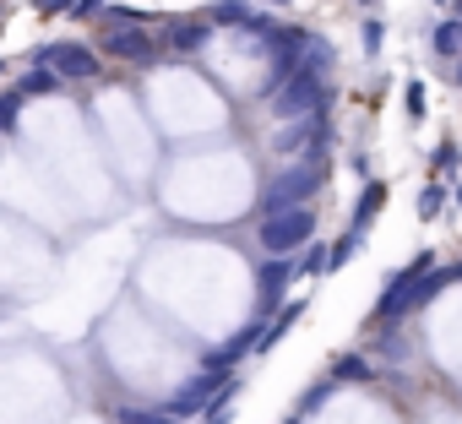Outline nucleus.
<instances>
[{"instance_id": "1", "label": "nucleus", "mask_w": 462, "mask_h": 424, "mask_svg": "<svg viewBox=\"0 0 462 424\" xmlns=\"http://www.w3.org/2000/svg\"><path fill=\"white\" fill-rule=\"evenodd\" d=\"M332 163H327V147H310L300 158H289V169H278L262 190V218H273V212H289V207H305L310 196H321Z\"/></svg>"}, {"instance_id": "2", "label": "nucleus", "mask_w": 462, "mask_h": 424, "mask_svg": "<svg viewBox=\"0 0 462 424\" xmlns=\"http://www.w3.org/2000/svg\"><path fill=\"white\" fill-rule=\"evenodd\" d=\"M332 66H316L310 55L300 60V71L273 93V120H300V115H321L332 109Z\"/></svg>"}, {"instance_id": "3", "label": "nucleus", "mask_w": 462, "mask_h": 424, "mask_svg": "<svg viewBox=\"0 0 462 424\" xmlns=\"http://www.w3.org/2000/svg\"><path fill=\"white\" fill-rule=\"evenodd\" d=\"M256 240H262V251H267V256H300V251L316 240V207L305 201V207L273 212V218H262Z\"/></svg>"}, {"instance_id": "4", "label": "nucleus", "mask_w": 462, "mask_h": 424, "mask_svg": "<svg viewBox=\"0 0 462 424\" xmlns=\"http://www.w3.org/2000/svg\"><path fill=\"white\" fill-rule=\"evenodd\" d=\"M310 147H332V109L300 115V120H278V136H273V152L278 158H300Z\"/></svg>"}, {"instance_id": "5", "label": "nucleus", "mask_w": 462, "mask_h": 424, "mask_svg": "<svg viewBox=\"0 0 462 424\" xmlns=\"http://www.w3.org/2000/svg\"><path fill=\"white\" fill-rule=\"evenodd\" d=\"M28 60H33V66H55L66 82H88V77L104 71V66H98V50H88V44H39Z\"/></svg>"}, {"instance_id": "6", "label": "nucleus", "mask_w": 462, "mask_h": 424, "mask_svg": "<svg viewBox=\"0 0 462 424\" xmlns=\"http://www.w3.org/2000/svg\"><path fill=\"white\" fill-rule=\"evenodd\" d=\"M223 375H228L223 364H201V370H196V375H190V381H185V386H180V392H174V397L163 402V408H169L174 419H190V413H207V402H212V397H217V392L228 386Z\"/></svg>"}, {"instance_id": "7", "label": "nucleus", "mask_w": 462, "mask_h": 424, "mask_svg": "<svg viewBox=\"0 0 462 424\" xmlns=\"http://www.w3.org/2000/svg\"><path fill=\"white\" fill-rule=\"evenodd\" d=\"M294 278H300V262H294V256H267L262 272H256V310H262V316H267V310H283V294H289Z\"/></svg>"}, {"instance_id": "8", "label": "nucleus", "mask_w": 462, "mask_h": 424, "mask_svg": "<svg viewBox=\"0 0 462 424\" xmlns=\"http://www.w3.org/2000/svg\"><path fill=\"white\" fill-rule=\"evenodd\" d=\"M104 55H115V60H136V66H147L152 55H158V39L147 33V28H136V23H125V28H115V23H104Z\"/></svg>"}, {"instance_id": "9", "label": "nucleus", "mask_w": 462, "mask_h": 424, "mask_svg": "<svg viewBox=\"0 0 462 424\" xmlns=\"http://www.w3.org/2000/svg\"><path fill=\"white\" fill-rule=\"evenodd\" d=\"M212 17H180L174 28H169V50H180V55H196V50H207L212 44Z\"/></svg>"}, {"instance_id": "10", "label": "nucleus", "mask_w": 462, "mask_h": 424, "mask_svg": "<svg viewBox=\"0 0 462 424\" xmlns=\"http://www.w3.org/2000/svg\"><path fill=\"white\" fill-rule=\"evenodd\" d=\"M256 343H262V321H251L245 332H235V337L223 343V348H212V354H207V364H223V370H235L245 354H256Z\"/></svg>"}, {"instance_id": "11", "label": "nucleus", "mask_w": 462, "mask_h": 424, "mask_svg": "<svg viewBox=\"0 0 462 424\" xmlns=\"http://www.w3.org/2000/svg\"><path fill=\"white\" fill-rule=\"evenodd\" d=\"M381 207H386V180L370 174V180L359 185V201H354V218H348V224H354V229H370V224L381 218Z\"/></svg>"}, {"instance_id": "12", "label": "nucleus", "mask_w": 462, "mask_h": 424, "mask_svg": "<svg viewBox=\"0 0 462 424\" xmlns=\"http://www.w3.org/2000/svg\"><path fill=\"white\" fill-rule=\"evenodd\" d=\"M300 316H305V300H289V305L273 316V327H262V343H256V354H273V348H278V343H283V337L300 327Z\"/></svg>"}, {"instance_id": "13", "label": "nucleus", "mask_w": 462, "mask_h": 424, "mask_svg": "<svg viewBox=\"0 0 462 424\" xmlns=\"http://www.w3.org/2000/svg\"><path fill=\"white\" fill-rule=\"evenodd\" d=\"M430 55L435 60H462V17H446L430 28Z\"/></svg>"}, {"instance_id": "14", "label": "nucleus", "mask_w": 462, "mask_h": 424, "mask_svg": "<svg viewBox=\"0 0 462 424\" xmlns=\"http://www.w3.org/2000/svg\"><path fill=\"white\" fill-rule=\"evenodd\" d=\"M446 201H451V185H446V174H440V180H430V185L419 190V224H435L440 212H446Z\"/></svg>"}, {"instance_id": "15", "label": "nucleus", "mask_w": 462, "mask_h": 424, "mask_svg": "<svg viewBox=\"0 0 462 424\" xmlns=\"http://www.w3.org/2000/svg\"><path fill=\"white\" fill-rule=\"evenodd\" d=\"M430 169H435V174H446V180H451V174L462 169V142H457L451 131H446V136H440V142L430 147Z\"/></svg>"}, {"instance_id": "16", "label": "nucleus", "mask_w": 462, "mask_h": 424, "mask_svg": "<svg viewBox=\"0 0 462 424\" xmlns=\"http://www.w3.org/2000/svg\"><path fill=\"white\" fill-rule=\"evenodd\" d=\"M365 235H370V229H354V224H348V229L332 240V272H337V267H348V256H359V251H365Z\"/></svg>"}, {"instance_id": "17", "label": "nucleus", "mask_w": 462, "mask_h": 424, "mask_svg": "<svg viewBox=\"0 0 462 424\" xmlns=\"http://www.w3.org/2000/svg\"><path fill=\"white\" fill-rule=\"evenodd\" d=\"M294 262H300V278H321V272H332V251H327L321 240H310Z\"/></svg>"}, {"instance_id": "18", "label": "nucleus", "mask_w": 462, "mask_h": 424, "mask_svg": "<svg viewBox=\"0 0 462 424\" xmlns=\"http://www.w3.org/2000/svg\"><path fill=\"white\" fill-rule=\"evenodd\" d=\"M207 17H212V23H217V28H245V23H251V17H256V12H251V6H245V0H217V6H212V12H207Z\"/></svg>"}, {"instance_id": "19", "label": "nucleus", "mask_w": 462, "mask_h": 424, "mask_svg": "<svg viewBox=\"0 0 462 424\" xmlns=\"http://www.w3.org/2000/svg\"><path fill=\"white\" fill-rule=\"evenodd\" d=\"M66 77L55 71V66H33V77H23V98H44V93H55Z\"/></svg>"}, {"instance_id": "20", "label": "nucleus", "mask_w": 462, "mask_h": 424, "mask_svg": "<svg viewBox=\"0 0 462 424\" xmlns=\"http://www.w3.org/2000/svg\"><path fill=\"white\" fill-rule=\"evenodd\" d=\"M327 375H332V381L343 386V381H370L375 370H370V359H365V354H343V359H337V364H332Z\"/></svg>"}, {"instance_id": "21", "label": "nucleus", "mask_w": 462, "mask_h": 424, "mask_svg": "<svg viewBox=\"0 0 462 424\" xmlns=\"http://www.w3.org/2000/svg\"><path fill=\"white\" fill-rule=\"evenodd\" d=\"M402 109H408V125H424V120H430V98H424V82H402Z\"/></svg>"}, {"instance_id": "22", "label": "nucleus", "mask_w": 462, "mask_h": 424, "mask_svg": "<svg viewBox=\"0 0 462 424\" xmlns=\"http://www.w3.org/2000/svg\"><path fill=\"white\" fill-rule=\"evenodd\" d=\"M359 44H365V55L375 60L381 44H386V23H381V17H365V23H359Z\"/></svg>"}, {"instance_id": "23", "label": "nucleus", "mask_w": 462, "mask_h": 424, "mask_svg": "<svg viewBox=\"0 0 462 424\" xmlns=\"http://www.w3.org/2000/svg\"><path fill=\"white\" fill-rule=\"evenodd\" d=\"M120 424H180L169 408H120Z\"/></svg>"}, {"instance_id": "24", "label": "nucleus", "mask_w": 462, "mask_h": 424, "mask_svg": "<svg viewBox=\"0 0 462 424\" xmlns=\"http://www.w3.org/2000/svg\"><path fill=\"white\" fill-rule=\"evenodd\" d=\"M381 354H386L392 364H408V359H413V343H408L402 332H386V337H381Z\"/></svg>"}, {"instance_id": "25", "label": "nucleus", "mask_w": 462, "mask_h": 424, "mask_svg": "<svg viewBox=\"0 0 462 424\" xmlns=\"http://www.w3.org/2000/svg\"><path fill=\"white\" fill-rule=\"evenodd\" d=\"M332 386H337V381H332V375H327V381H316V386H310V392H305V397H300V413H310V408H321V402H327V397H332Z\"/></svg>"}, {"instance_id": "26", "label": "nucleus", "mask_w": 462, "mask_h": 424, "mask_svg": "<svg viewBox=\"0 0 462 424\" xmlns=\"http://www.w3.org/2000/svg\"><path fill=\"white\" fill-rule=\"evenodd\" d=\"M17 109H23V88L0 98V131H17Z\"/></svg>"}, {"instance_id": "27", "label": "nucleus", "mask_w": 462, "mask_h": 424, "mask_svg": "<svg viewBox=\"0 0 462 424\" xmlns=\"http://www.w3.org/2000/svg\"><path fill=\"white\" fill-rule=\"evenodd\" d=\"M71 6H77V0H39V12H44V17H55V12H71Z\"/></svg>"}, {"instance_id": "28", "label": "nucleus", "mask_w": 462, "mask_h": 424, "mask_svg": "<svg viewBox=\"0 0 462 424\" xmlns=\"http://www.w3.org/2000/svg\"><path fill=\"white\" fill-rule=\"evenodd\" d=\"M348 169H354L359 180H370V152H354V158H348Z\"/></svg>"}, {"instance_id": "29", "label": "nucleus", "mask_w": 462, "mask_h": 424, "mask_svg": "<svg viewBox=\"0 0 462 424\" xmlns=\"http://www.w3.org/2000/svg\"><path fill=\"white\" fill-rule=\"evenodd\" d=\"M93 12H104V0H77L71 6V17H93Z\"/></svg>"}, {"instance_id": "30", "label": "nucleus", "mask_w": 462, "mask_h": 424, "mask_svg": "<svg viewBox=\"0 0 462 424\" xmlns=\"http://www.w3.org/2000/svg\"><path fill=\"white\" fill-rule=\"evenodd\" d=\"M451 207H462V180H457V185H451Z\"/></svg>"}, {"instance_id": "31", "label": "nucleus", "mask_w": 462, "mask_h": 424, "mask_svg": "<svg viewBox=\"0 0 462 424\" xmlns=\"http://www.w3.org/2000/svg\"><path fill=\"white\" fill-rule=\"evenodd\" d=\"M451 82H457V88H462V60H457V71H451Z\"/></svg>"}, {"instance_id": "32", "label": "nucleus", "mask_w": 462, "mask_h": 424, "mask_svg": "<svg viewBox=\"0 0 462 424\" xmlns=\"http://www.w3.org/2000/svg\"><path fill=\"white\" fill-rule=\"evenodd\" d=\"M267 6H294V0H267Z\"/></svg>"}, {"instance_id": "33", "label": "nucleus", "mask_w": 462, "mask_h": 424, "mask_svg": "<svg viewBox=\"0 0 462 424\" xmlns=\"http://www.w3.org/2000/svg\"><path fill=\"white\" fill-rule=\"evenodd\" d=\"M354 6H381V0H354Z\"/></svg>"}, {"instance_id": "34", "label": "nucleus", "mask_w": 462, "mask_h": 424, "mask_svg": "<svg viewBox=\"0 0 462 424\" xmlns=\"http://www.w3.org/2000/svg\"><path fill=\"white\" fill-rule=\"evenodd\" d=\"M451 267H457V283H462V262H451Z\"/></svg>"}, {"instance_id": "35", "label": "nucleus", "mask_w": 462, "mask_h": 424, "mask_svg": "<svg viewBox=\"0 0 462 424\" xmlns=\"http://www.w3.org/2000/svg\"><path fill=\"white\" fill-rule=\"evenodd\" d=\"M0 71H6V60H0Z\"/></svg>"}]
</instances>
